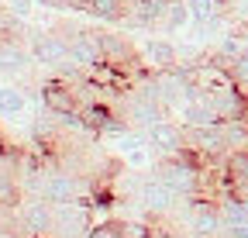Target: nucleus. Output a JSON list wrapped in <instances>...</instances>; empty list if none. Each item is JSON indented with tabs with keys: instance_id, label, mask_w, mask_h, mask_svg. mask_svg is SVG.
Wrapping results in <instances>:
<instances>
[{
	"instance_id": "nucleus-25",
	"label": "nucleus",
	"mask_w": 248,
	"mask_h": 238,
	"mask_svg": "<svg viewBox=\"0 0 248 238\" xmlns=\"http://www.w3.org/2000/svg\"><path fill=\"white\" fill-rule=\"evenodd\" d=\"M38 4L52 11H86V0H38Z\"/></svg>"
},
{
	"instance_id": "nucleus-7",
	"label": "nucleus",
	"mask_w": 248,
	"mask_h": 238,
	"mask_svg": "<svg viewBox=\"0 0 248 238\" xmlns=\"http://www.w3.org/2000/svg\"><path fill=\"white\" fill-rule=\"evenodd\" d=\"M55 32L66 38V45H69V59L76 66H83V69H93V66H100L104 59H100V45H97V35L93 32H86V28H73V24H59Z\"/></svg>"
},
{
	"instance_id": "nucleus-9",
	"label": "nucleus",
	"mask_w": 248,
	"mask_h": 238,
	"mask_svg": "<svg viewBox=\"0 0 248 238\" xmlns=\"http://www.w3.org/2000/svg\"><path fill=\"white\" fill-rule=\"evenodd\" d=\"M31 59H35L38 66H62V63H69V45L66 38H62L59 32H35L31 35Z\"/></svg>"
},
{
	"instance_id": "nucleus-19",
	"label": "nucleus",
	"mask_w": 248,
	"mask_h": 238,
	"mask_svg": "<svg viewBox=\"0 0 248 238\" xmlns=\"http://www.w3.org/2000/svg\"><path fill=\"white\" fill-rule=\"evenodd\" d=\"M190 21H193V14H190V7H186V0H172L166 17H162V24H159V32H179V28H186Z\"/></svg>"
},
{
	"instance_id": "nucleus-11",
	"label": "nucleus",
	"mask_w": 248,
	"mask_h": 238,
	"mask_svg": "<svg viewBox=\"0 0 248 238\" xmlns=\"http://www.w3.org/2000/svg\"><path fill=\"white\" fill-rule=\"evenodd\" d=\"M203 97L210 100L214 114L221 117V125H224V121H245V104H248V94H241L234 83L217 86V90H210V94H203Z\"/></svg>"
},
{
	"instance_id": "nucleus-17",
	"label": "nucleus",
	"mask_w": 248,
	"mask_h": 238,
	"mask_svg": "<svg viewBox=\"0 0 248 238\" xmlns=\"http://www.w3.org/2000/svg\"><path fill=\"white\" fill-rule=\"evenodd\" d=\"M86 14H93L104 24H124L128 4H124V0H86Z\"/></svg>"
},
{
	"instance_id": "nucleus-27",
	"label": "nucleus",
	"mask_w": 248,
	"mask_h": 238,
	"mask_svg": "<svg viewBox=\"0 0 248 238\" xmlns=\"http://www.w3.org/2000/svg\"><path fill=\"white\" fill-rule=\"evenodd\" d=\"M241 207H245V214H248V197H245V200H241Z\"/></svg>"
},
{
	"instance_id": "nucleus-6",
	"label": "nucleus",
	"mask_w": 248,
	"mask_h": 238,
	"mask_svg": "<svg viewBox=\"0 0 248 238\" xmlns=\"http://www.w3.org/2000/svg\"><path fill=\"white\" fill-rule=\"evenodd\" d=\"M121 114H124V121H128L135 131H152L155 125L169 121V111L159 100H152L148 94H141V90H131L128 97H124Z\"/></svg>"
},
{
	"instance_id": "nucleus-22",
	"label": "nucleus",
	"mask_w": 248,
	"mask_h": 238,
	"mask_svg": "<svg viewBox=\"0 0 248 238\" xmlns=\"http://www.w3.org/2000/svg\"><path fill=\"white\" fill-rule=\"evenodd\" d=\"M228 73H231V83L238 86L241 94H248V52H241L238 59L228 63Z\"/></svg>"
},
{
	"instance_id": "nucleus-1",
	"label": "nucleus",
	"mask_w": 248,
	"mask_h": 238,
	"mask_svg": "<svg viewBox=\"0 0 248 238\" xmlns=\"http://www.w3.org/2000/svg\"><path fill=\"white\" fill-rule=\"evenodd\" d=\"M152 176H159V180H162L169 190H176L183 200L207 197V180H203L207 173H200L197 166H190V162L179 159V156H162V159H155V162H152Z\"/></svg>"
},
{
	"instance_id": "nucleus-20",
	"label": "nucleus",
	"mask_w": 248,
	"mask_h": 238,
	"mask_svg": "<svg viewBox=\"0 0 248 238\" xmlns=\"http://www.w3.org/2000/svg\"><path fill=\"white\" fill-rule=\"evenodd\" d=\"M28 107V97L17 86H0V117H17Z\"/></svg>"
},
{
	"instance_id": "nucleus-14",
	"label": "nucleus",
	"mask_w": 248,
	"mask_h": 238,
	"mask_svg": "<svg viewBox=\"0 0 248 238\" xmlns=\"http://www.w3.org/2000/svg\"><path fill=\"white\" fill-rule=\"evenodd\" d=\"M179 125L186 131H197V128H214V125H221V117L214 114L210 100L200 94V97H190L183 107H179Z\"/></svg>"
},
{
	"instance_id": "nucleus-4",
	"label": "nucleus",
	"mask_w": 248,
	"mask_h": 238,
	"mask_svg": "<svg viewBox=\"0 0 248 238\" xmlns=\"http://www.w3.org/2000/svg\"><path fill=\"white\" fill-rule=\"evenodd\" d=\"M138 204L148 211V218H172L179 214V207H183V197L176 190H169L159 176H141V183H138Z\"/></svg>"
},
{
	"instance_id": "nucleus-24",
	"label": "nucleus",
	"mask_w": 248,
	"mask_h": 238,
	"mask_svg": "<svg viewBox=\"0 0 248 238\" xmlns=\"http://www.w3.org/2000/svg\"><path fill=\"white\" fill-rule=\"evenodd\" d=\"M86 238H121V231H117L114 218H104V221H97V224H90Z\"/></svg>"
},
{
	"instance_id": "nucleus-3",
	"label": "nucleus",
	"mask_w": 248,
	"mask_h": 238,
	"mask_svg": "<svg viewBox=\"0 0 248 238\" xmlns=\"http://www.w3.org/2000/svg\"><path fill=\"white\" fill-rule=\"evenodd\" d=\"M90 183H83V176L73 173V169H62V166H52L45 173V187H42V197L52 204V207H66V204H79L86 197Z\"/></svg>"
},
{
	"instance_id": "nucleus-26",
	"label": "nucleus",
	"mask_w": 248,
	"mask_h": 238,
	"mask_svg": "<svg viewBox=\"0 0 248 238\" xmlns=\"http://www.w3.org/2000/svg\"><path fill=\"white\" fill-rule=\"evenodd\" d=\"M31 4H35V0H7V11L14 17H24V14H31Z\"/></svg>"
},
{
	"instance_id": "nucleus-15",
	"label": "nucleus",
	"mask_w": 248,
	"mask_h": 238,
	"mask_svg": "<svg viewBox=\"0 0 248 238\" xmlns=\"http://www.w3.org/2000/svg\"><path fill=\"white\" fill-rule=\"evenodd\" d=\"M24 187H21V180L14 173H4L0 169V214H14L17 207L24 204Z\"/></svg>"
},
{
	"instance_id": "nucleus-16",
	"label": "nucleus",
	"mask_w": 248,
	"mask_h": 238,
	"mask_svg": "<svg viewBox=\"0 0 248 238\" xmlns=\"http://www.w3.org/2000/svg\"><path fill=\"white\" fill-rule=\"evenodd\" d=\"M28 63H35V59H31V52L17 38L0 42V69L4 73H21V69H28Z\"/></svg>"
},
{
	"instance_id": "nucleus-8",
	"label": "nucleus",
	"mask_w": 248,
	"mask_h": 238,
	"mask_svg": "<svg viewBox=\"0 0 248 238\" xmlns=\"http://www.w3.org/2000/svg\"><path fill=\"white\" fill-rule=\"evenodd\" d=\"M42 107L52 117H66V114H79V97H76V86L62 83V79H45L42 83Z\"/></svg>"
},
{
	"instance_id": "nucleus-13",
	"label": "nucleus",
	"mask_w": 248,
	"mask_h": 238,
	"mask_svg": "<svg viewBox=\"0 0 248 238\" xmlns=\"http://www.w3.org/2000/svg\"><path fill=\"white\" fill-rule=\"evenodd\" d=\"M138 52H141V63H145L152 73H162V69L179 66V48H176L169 38H145Z\"/></svg>"
},
{
	"instance_id": "nucleus-23",
	"label": "nucleus",
	"mask_w": 248,
	"mask_h": 238,
	"mask_svg": "<svg viewBox=\"0 0 248 238\" xmlns=\"http://www.w3.org/2000/svg\"><path fill=\"white\" fill-rule=\"evenodd\" d=\"M17 32H21V24H17V17L0 4V42H7V38H17Z\"/></svg>"
},
{
	"instance_id": "nucleus-18",
	"label": "nucleus",
	"mask_w": 248,
	"mask_h": 238,
	"mask_svg": "<svg viewBox=\"0 0 248 238\" xmlns=\"http://www.w3.org/2000/svg\"><path fill=\"white\" fill-rule=\"evenodd\" d=\"M221 180L224 183H248V148H234L221 159Z\"/></svg>"
},
{
	"instance_id": "nucleus-21",
	"label": "nucleus",
	"mask_w": 248,
	"mask_h": 238,
	"mask_svg": "<svg viewBox=\"0 0 248 238\" xmlns=\"http://www.w3.org/2000/svg\"><path fill=\"white\" fill-rule=\"evenodd\" d=\"M121 238H155V224L152 221H138V218H114Z\"/></svg>"
},
{
	"instance_id": "nucleus-10",
	"label": "nucleus",
	"mask_w": 248,
	"mask_h": 238,
	"mask_svg": "<svg viewBox=\"0 0 248 238\" xmlns=\"http://www.w3.org/2000/svg\"><path fill=\"white\" fill-rule=\"evenodd\" d=\"M90 231V204H66V207H55V231L52 238H83Z\"/></svg>"
},
{
	"instance_id": "nucleus-2",
	"label": "nucleus",
	"mask_w": 248,
	"mask_h": 238,
	"mask_svg": "<svg viewBox=\"0 0 248 238\" xmlns=\"http://www.w3.org/2000/svg\"><path fill=\"white\" fill-rule=\"evenodd\" d=\"M14 228H17V238H24V235L52 238V231H55V207L45 197H24V204L14 211Z\"/></svg>"
},
{
	"instance_id": "nucleus-12",
	"label": "nucleus",
	"mask_w": 248,
	"mask_h": 238,
	"mask_svg": "<svg viewBox=\"0 0 248 238\" xmlns=\"http://www.w3.org/2000/svg\"><path fill=\"white\" fill-rule=\"evenodd\" d=\"M148 135V148L155 152V159H162V156H179L183 148H186V131L183 125L176 121H162V125H155Z\"/></svg>"
},
{
	"instance_id": "nucleus-5",
	"label": "nucleus",
	"mask_w": 248,
	"mask_h": 238,
	"mask_svg": "<svg viewBox=\"0 0 248 238\" xmlns=\"http://www.w3.org/2000/svg\"><path fill=\"white\" fill-rule=\"evenodd\" d=\"M179 211H183L186 228H190L193 238H221V211H217V200L214 197L183 200Z\"/></svg>"
}]
</instances>
